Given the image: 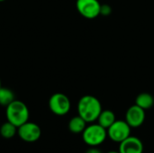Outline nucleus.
I'll return each mask as SVG.
<instances>
[{
	"label": "nucleus",
	"mask_w": 154,
	"mask_h": 153,
	"mask_svg": "<svg viewBox=\"0 0 154 153\" xmlns=\"http://www.w3.org/2000/svg\"><path fill=\"white\" fill-rule=\"evenodd\" d=\"M17 134L26 142H35L40 139L42 130L38 124L28 121L17 128Z\"/></svg>",
	"instance_id": "7"
},
{
	"label": "nucleus",
	"mask_w": 154,
	"mask_h": 153,
	"mask_svg": "<svg viewBox=\"0 0 154 153\" xmlns=\"http://www.w3.org/2000/svg\"><path fill=\"white\" fill-rule=\"evenodd\" d=\"M86 153H102L101 151H99L98 149H97V147H91L90 149H88Z\"/></svg>",
	"instance_id": "16"
},
{
	"label": "nucleus",
	"mask_w": 154,
	"mask_h": 153,
	"mask_svg": "<svg viewBox=\"0 0 154 153\" xmlns=\"http://www.w3.org/2000/svg\"><path fill=\"white\" fill-rule=\"evenodd\" d=\"M107 153H120V152H119V151H108Z\"/></svg>",
	"instance_id": "17"
},
{
	"label": "nucleus",
	"mask_w": 154,
	"mask_h": 153,
	"mask_svg": "<svg viewBox=\"0 0 154 153\" xmlns=\"http://www.w3.org/2000/svg\"><path fill=\"white\" fill-rule=\"evenodd\" d=\"M111 13H112V7L109 5H107V4L101 5V7H100V14H102L104 16H108Z\"/></svg>",
	"instance_id": "15"
},
{
	"label": "nucleus",
	"mask_w": 154,
	"mask_h": 153,
	"mask_svg": "<svg viewBox=\"0 0 154 153\" xmlns=\"http://www.w3.org/2000/svg\"><path fill=\"white\" fill-rule=\"evenodd\" d=\"M50 110L56 115H67L71 107L69 98L63 93H55L49 99Z\"/></svg>",
	"instance_id": "5"
},
{
	"label": "nucleus",
	"mask_w": 154,
	"mask_h": 153,
	"mask_svg": "<svg viewBox=\"0 0 154 153\" xmlns=\"http://www.w3.org/2000/svg\"><path fill=\"white\" fill-rule=\"evenodd\" d=\"M5 115L7 121L14 124L17 128L28 122L30 116L27 106L23 102L15 99L6 106Z\"/></svg>",
	"instance_id": "2"
},
{
	"label": "nucleus",
	"mask_w": 154,
	"mask_h": 153,
	"mask_svg": "<svg viewBox=\"0 0 154 153\" xmlns=\"http://www.w3.org/2000/svg\"><path fill=\"white\" fill-rule=\"evenodd\" d=\"M14 100V92L7 87H0V105L3 106H7Z\"/></svg>",
	"instance_id": "14"
},
{
	"label": "nucleus",
	"mask_w": 154,
	"mask_h": 153,
	"mask_svg": "<svg viewBox=\"0 0 154 153\" xmlns=\"http://www.w3.org/2000/svg\"><path fill=\"white\" fill-rule=\"evenodd\" d=\"M125 121L131 128H138L145 121V110L134 105L130 106L125 113Z\"/></svg>",
	"instance_id": "8"
},
{
	"label": "nucleus",
	"mask_w": 154,
	"mask_h": 153,
	"mask_svg": "<svg viewBox=\"0 0 154 153\" xmlns=\"http://www.w3.org/2000/svg\"><path fill=\"white\" fill-rule=\"evenodd\" d=\"M4 1H5V0H0V2H4Z\"/></svg>",
	"instance_id": "18"
},
{
	"label": "nucleus",
	"mask_w": 154,
	"mask_h": 153,
	"mask_svg": "<svg viewBox=\"0 0 154 153\" xmlns=\"http://www.w3.org/2000/svg\"><path fill=\"white\" fill-rule=\"evenodd\" d=\"M116 115L111 110H102L100 113L98 118H97V124H100L102 127L107 129L109 128L115 122H116Z\"/></svg>",
	"instance_id": "10"
},
{
	"label": "nucleus",
	"mask_w": 154,
	"mask_h": 153,
	"mask_svg": "<svg viewBox=\"0 0 154 153\" xmlns=\"http://www.w3.org/2000/svg\"><path fill=\"white\" fill-rule=\"evenodd\" d=\"M131 126L125 120H116V122L106 129L107 137L111 141L120 143L131 135Z\"/></svg>",
	"instance_id": "4"
},
{
	"label": "nucleus",
	"mask_w": 154,
	"mask_h": 153,
	"mask_svg": "<svg viewBox=\"0 0 154 153\" xmlns=\"http://www.w3.org/2000/svg\"><path fill=\"white\" fill-rule=\"evenodd\" d=\"M107 138V131L98 124L91 123L82 133L84 142L90 147H97L105 142Z\"/></svg>",
	"instance_id": "3"
},
{
	"label": "nucleus",
	"mask_w": 154,
	"mask_h": 153,
	"mask_svg": "<svg viewBox=\"0 0 154 153\" xmlns=\"http://www.w3.org/2000/svg\"><path fill=\"white\" fill-rule=\"evenodd\" d=\"M135 105L143 108V110L151 109L154 105V97L149 93H141L135 99Z\"/></svg>",
	"instance_id": "12"
},
{
	"label": "nucleus",
	"mask_w": 154,
	"mask_h": 153,
	"mask_svg": "<svg viewBox=\"0 0 154 153\" xmlns=\"http://www.w3.org/2000/svg\"><path fill=\"white\" fill-rule=\"evenodd\" d=\"M101 4L98 0H77L76 8L84 18L95 19L100 14Z\"/></svg>",
	"instance_id": "6"
},
{
	"label": "nucleus",
	"mask_w": 154,
	"mask_h": 153,
	"mask_svg": "<svg viewBox=\"0 0 154 153\" xmlns=\"http://www.w3.org/2000/svg\"><path fill=\"white\" fill-rule=\"evenodd\" d=\"M102 110L100 101L91 95L83 96L78 103V114L88 124L96 122Z\"/></svg>",
	"instance_id": "1"
},
{
	"label": "nucleus",
	"mask_w": 154,
	"mask_h": 153,
	"mask_svg": "<svg viewBox=\"0 0 154 153\" xmlns=\"http://www.w3.org/2000/svg\"><path fill=\"white\" fill-rule=\"evenodd\" d=\"M2 86H1V79H0V87H1Z\"/></svg>",
	"instance_id": "19"
},
{
	"label": "nucleus",
	"mask_w": 154,
	"mask_h": 153,
	"mask_svg": "<svg viewBox=\"0 0 154 153\" xmlns=\"http://www.w3.org/2000/svg\"><path fill=\"white\" fill-rule=\"evenodd\" d=\"M87 124L88 123L78 115L77 116H74L70 119L68 127L69 130L73 133H82L87 127Z\"/></svg>",
	"instance_id": "11"
},
{
	"label": "nucleus",
	"mask_w": 154,
	"mask_h": 153,
	"mask_svg": "<svg viewBox=\"0 0 154 153\" xmlns=\"http://www.w3.org/2000/svg\"><path fill=\"white\" fill-rule=\"evenodd\" d=\"M17 133V127L10 122H5L0 127V134L5 139H11Z\"/></svg>",
	"instance_id": "13"
},
{
	"label": "nucleus",
	"mask_w": 154,
	"mask_h": 153,
	"mask_svg": "<svg viewBox=\"0 0 154 153\" xmlns=\"http://www.w3.org/2000/svg\"><path fill=\"white\" fill-rule=\"evenodd\" d=\"M119 152L120 153H143V144L142 141L134 136H129L122 142L119 143Z\"/></svg>",
	"instance_id": "9"
}]
</instances>
